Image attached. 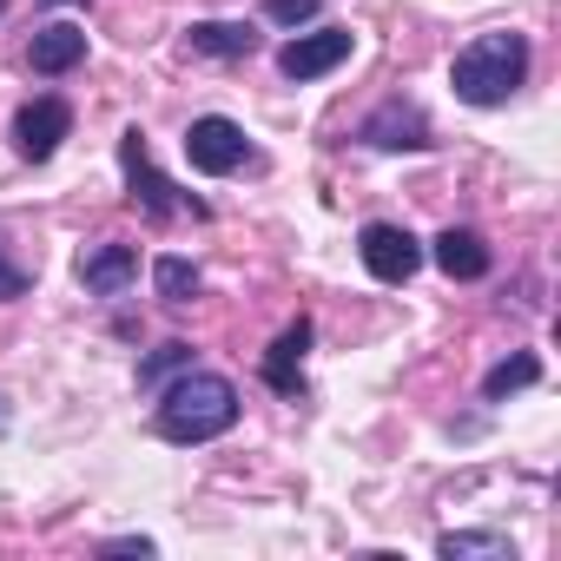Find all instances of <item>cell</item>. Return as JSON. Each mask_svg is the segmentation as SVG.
Returning a JSON list of instances; mask_svg holds the SVG:
<instances>
[{
  "mask_svg": "<svg viewBox=\"0 0 561 561\" xmlns=\"http://www.w3.org/2000/svg\"><path fill=\"white\" fill-rule=\"evenodd\" d=\"M119 172H126V198H133L146 218H179V211L205 218V205H198V198H179V185H172V179L152 165V152H146V133H139V126L119 139Z\"/></svg>",
  "mask_w": 561,
  "mask_h": 561,
  "instance_id": "cell-3",
  "label": "cell"
},
{
  "mask_svg": "<svg viewBox=\"0 0 561 561\" xmlns=\"http://www.w3.org/2000/svg\"><path fill=\"white\" fill-rule=\"evenodd\" d=\"M185 41H192V54H211V60H244L257 47L251 21H192Z\"/></svg>",
  "mask_w": 561,
  "mask_h": 561,
  "instance_id": "cell-13",
  "label": "cell"
},
{
  "mask_svg": "<svg viewBox=\"0 0 561 561\" xmlns=\"http://www.w3.org/2000/svg\"><path fill=\"white\" fill-rule=\"evenodd\" d=\"M436 264H443V277H462V285L489 277V244H482V231H469V225H449V231L436 238Z\"/></svg>",
  "mask_w": 561,
  "mask_h": 561,
  "instance_id": "cell-12",
  "label": "cell"
},
{
  "mask_svg": "<svg viewBox=\"0 0 561 561\" xmlns=\"http://www.w3.org/2000/svg\"><path fill=\"white\" fill-rule=\"evenodd\" d=\"M436 554H443V561H469V554H489V561H515L508 535H443V541H436Z\"/></svg>",
  "mask_w": 561,
  "mask_h": 561,
  "instance_id": "cell-17",
  "label": "cell"
},
{
  "mask_svg": "<svg viewBox=\"0 0 561 561\" xmlns=\"http://www.w3.org/2000/svg\"><path fill=\"white\" fill-rule=\"evenodd\" d=\"M238 423V390L218 370H179L159 390V436L165 443H211Z\"/></svg>",
  "mask_w": 561,
  "mask_h": 561,
  "instance_id": "cell-1",
  "label": "cell"
},
{
  "mask_svg": "<svg viewBox=\"0 0 561 561\" xmlns=\"http://www.w3.org/2000/svg\"><path fill=\"white\" fill-rule=\"evenodd\" d=\"M106 554H152V541L146 535H119V541H106Z\"/></svg>",
  "mask_w": 561,
  "mask_h": 561,
  "instance_id": "cell-20",
  "label": "cell"
},
{
  "mask_svg": "<svg viewBox=\"0 0 561 561\" xmlns=\"http://www.w3.org/2000/svg\"><path fill=\"white\" fill-rule=\"evenodd\" d=\"M34 291V271L8 257V238H0V298H27Z\"/></svg>",
  "mask_w": 561,
  "mask_h": 561,
  "instance_id": "cell-18",
  "label": "cell"
},
{
  "mask_svg": "<svg viewBox=\"0 0 561 561\" xmlns=\"http://www.w3.org/2000/svg\"><path fill=\"white\" fill-rule=\"evenodd\" d=\"M264 14L277 27H305V21H318V0H264Z\"/></svg>",
  "mask_w": 561,
  "mask_h": 561,
  "instance_id": "cell-19",
  "label": "cell"
},
{
  "mask_svg": "<svg viewBox=\"0 0 561 561\" xmlns=\"http://www.w3.org/2000/svg\"><path fill=\"white\" fill-rule=\"evenodd\" d=\"M179 370H192V344H159V351L139 364V390H165Z\"/></svg>",
  "mask_w": 561,
  "mask_h": 561,
  "instance_id": "cell-15",
  "label": "cell"
},
{
  "mask_svg": "<svg viewBox=\"0 0 561 561\" xmlns=\"http://www.w3.org/2000/svg\"><path fill=\"white\" fill-rule=\"evenodd\" d=\"M456 100L469 106H502L522 80H528V41L522 34H482L456 54Z\"/></svg>",
  "mask_w": 561,
  "mask_h": 561,
  "instance_id": "cell-2",
  "label": "cell"
},
{
  "mask_svg": "<svg viewBox=\"0 0 561 561\" xmlns=\"http://www.w3.org/2000/svg\"><path fill=\"white\" fill-rule=\"evenodd\" d=\"M152 285H159V298H165V305H192L205 277H198V264H192V257H159V264H152Z\"/></svg>",
  "mask_w": 561,
  "mask_h": 561,
  "instance_id": "cell-14",
  "label": "cell"
},
{
  "mask_svg": "<svg viewBox=\"0 0 561 561\" xmlns=\"http://www.w3.org/2000/svg\"><path fill=\"white\" fill-rule=\"evenodd\" d=\"M27 60H34V73L60 80V73H73V67L87 60V34H80V27H67V21H54V27H41V34H34Z\"/></svg>",
  "mask_w": 561,
  "mask_h": 561,
  "instance_id": "cell-11",
  "label": "cell"
},
{
  "mask_svg": "<svg viewBox=\"0 0 561 561\" xmlns=\"http://www.w3.org/2000/svg\"><path fill=\"white\" fill-rule=\"evenodd\" d=\"M0 14H8V0H0Z\"/></svg>",
  "mask_w": 561,
  "mask_h": 561,
  "instance_id": "cell-21",
  "label": "cell"
},
{
  "mask_svg": "<svg viewBox=\"0 0 561 561\" xmlns=\"http://www.w3.org/2000/svg\"><path fill=\"white\" fill-rule=\"evenodd\" d=\"M351 60V27H318V34H298L285 54H277V73L285 80H318L331 67Z\"/></svg>",
  "mask_w": 561,
  "mask_h": 561,
  "instance_id": "cell-8",
  "label": "cell"
},
{
  "mask_svg": "<svg viewBox=\"0 0 561 561\" xmlns=\"http://www.w3.org/2000/svg\"><path fill=\"white\" fill-rule=\"evenodd\" d=\"M185 159H192V172L225 179V172H238V165L251 159V139H244V126H238V119L205 113V119H192V126H185Z\"/></svg>",
  "mask_w": 561,
  "mask_h": 561,
  "instance_id": "cell-4",
  "label": "cell"
},
{
  "mask_svg": "<svg viewBox=\"0 0 561 561\" xmlns=\"http://www.w3.org/2000/svg\"><path fill=\"white\" fill-rule=\"evenodd\" d=\"M357 251H364V271L377 277V285H410L416 264H423V244L403 225H383V218L357 231Z\"/></svg>",
  "mask_w": 561,
  "mask_h": 561,
  "instance_id": "cell-5",
  "label": "cell"
},
{
  "mask_svg": "<svg viewBox=\"0 0 561 561\" xmlns=\"http://www.w3.org/2000/svg\"><path fill=\"white\" fill-rule=\"evenodd\" d=\"M357 139L377 146V152H423V146H430V119H423L416 106L390 100V106H377V113L357 126Z\"/></svg>",
  "mask_w": 561,
  "mask_h": 561,
  "instance_id": "cell-9",
  "label": "cell"
},
{
  "mask_svg": "<svg viewBox=\"0 0 561 561\" xmlns=\"http://www.w3.org/2000/svg\"><path fill=\"white\" fill-rule=\"evenodd\" d=\"M80 285H87L93 298H126V291L139 285V251L119 244V238L87 244V251H80Z\"/></svg>",
  "mask_w": 561,
  "mask_h": 561,
  "instance_id": "cell-7",
  "label": "cell"
},
{
  "mask_svg": "<svg viewBox=\"0 0 561 561\" xmlns=\"http://www.w3.org/2000/svg\"><path fill=\"white\" fill-rule=\"evenodd\" d=\"M305 351H311V324H305V318L285 324V331H277V344L264 351V383H271L277 397H298V383H305Z\"/></svg>",
  "mask_w": 561,
  "mask_h": 561,
  "instance_id": "cell-10",
  "label": "cell"
},
{
  "mask_svg": "<svg viewBox=\"0 0 561 561\" xmlns=\"http://www.w3.org/2000/svg\"><path fill=\"white\" fill-rule=\"evenodd\" d=\"M67 133H73V106H67L60 93H41L34 106H21V113H14V152H21V159H34V165H41V159H54Z\"/></svg>",
  "mask_w": 561,
  "mask_h": 561,
  "instance_id": "cell-6",
  "label": "cell"
},
{
  "mask_svg": "<svg viewBox=\"0 0 561 561\" xmlns=\"http://www.w3.org/2000/svg\"><path fill=\"white\" fill-rule=\"evenodd\" d=\"M535 377H541V364H535V357H508V364H495V370L482 377V397H489V403H502V397L528 390Z\"/></svg>",
  "mask_w": 561,
  "mask_h": 561,
  "instance_id": "cell-16",
  "label": "cell"
}]
</instances>
